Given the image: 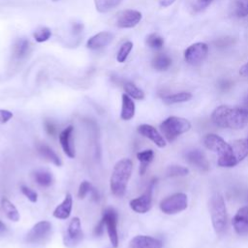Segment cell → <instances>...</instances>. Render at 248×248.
I'll return each mask as SVG.
<instances>
[{"label": "cell", "mask_w": 248, "mask_h": 248, "mask_svg": "<svg viewBox=\"0 0 248 248\" xmlns=\"http://www.w3.org/2000/svg\"><path fill=\"white\" fill-rule=\"evenodd\" d=\"M212 122L222 128L239 130L244 128L248 123V110L243 107L219 106L211 114Z\"/></svg>", "instance_id": "obj_1"}, {"label": "cell", "mask_w": 248, "mask_h": 248, "mask_svg": "<svg viewBox=\"0 0 248 248\" xmlns=\"http://www.w3.org/2000/svg\"><path fill=\"white\" fill-rule=\"evenodd\" d=\"M132 170L133 163L129 158H123L114 165L110 175L109 187L115 197L122 198L125 195Z\"/></svg>", "instance_id": "obj_2"}, {"label": "cell", "mask_w": 248, "mask_h": 248, "mask_svg": "<svg viewBox=\"0 0 248 248\" xmlns=\"http://www.w3.org/2000/svg\"><path fill=\"white\" fill-rule=\"evenodd\" d=\"M209 210L211 215V222L214 231L221 235L228 226V213L224 198L219 193H214L210 198Z\"/></svg>", "instance_id": "obj_3"}, {"label": "cell", "mask_w": 248, "mask_h": 248, "mask_svg": "<svg viewBox=\"0 0 248 248\" xmlns=\"http://www.w3.org/2000/svg\"><path fill=\"white\" fill-rule=\"evenodd\" d=\"M191 128V123L182 117L170 116L160 124V130L164 138L171 142L180 135L188 132Z\"/></svg>", "instance_id": "obj_4"}, {"label": "cell", "mask_w": 248, "mask_h": 248, "mask_svg": "<svg viewBox=\"0 0 248 248\" xmlns=\"http://www.w3.org/2000/svg\"><path fill=\"white\" fill-rule=\"evenodd\" d=\"M248 156V139L235 140L231 143L229 153L218 158V165L224 168H232L239 164Z\"/></svg>", "instance_id": "obj_5"}, {"label": "cell", "mask_w": 248, "mask_h": 248, "mask_svg": "<svg viewBox=\"0 0 248 248\" xmlns=\"http://www.w3.org/2000/svg\"><path fill=\"white\" fill-rule=\"evenodd\" d=\"M188 199L184 193L172 194L160 202V209L166 214H176L187 208Z\"/></svg>", "instance_id": "obj_6"}, {"label": "cell", "mask_w": 248, "mask_h": 248, "mask_svg": "<svg viewBox=\"0 0 248 248\" xmlns=\"http://www.w3.org/2000/svg\"><path fill=\"white\" fill-rule=\"evenodd\" d=\"M208 54V46L203 42H198L190 45L184 50V60L190 65H198L202 63Z\"/></svg>", "instance_id": "obj_7"}, {"label": "cell", "mask_w": 248, "mask_h": 248, "mask_svg": "<svg viewBox=\"0 0 248 248\" xmlns=\"http://www.w3.org/2000/svg\"><path fill=\"white\" fill-rule=\"evenodd\" d=\"M117 212L114 208L108 207L106 208L103 212L102 220L107 228L108 235L110 240V243L114 248L118 246V233H117Z\"/></svg>", "instance_id": "obj_8"}, {"label": "cell", "mask_w": 248, "mask_h": 248, "mask_svg": "<svg viewBox=\"0 0 248 248\" xmlns=\"http://www.w3.org/2000/svg\"><path fill=\"white\" fill-rule=\"evenodd\" d=\"M51 231V224L48 221H40L35 224L27 232L25 241L30 244L42 243Z\"/></svg>", "instance_id": "obj_9"}, {"label": "cell", "mask_w": 248, "mask_h": 248, "mask_svg": "<svg viewBox=\"0 0 248 248\" xmlns=\"http://www.w3.org/2000/svg\"><path fill=\"white\" fill-rule=\"evenodd\" d=\"M203 144L207 149L217 153L218 158L226 156L231 148V144L216 134H207L204 136Z\"/></svg>", "instance_id": "obj_10"}, {"label": "cell", "mask_w": 248, "mask_h": 248, "mask_svg": "<svg viewBox=\"0 0 248 248\" xmlns=\"http://www.w3.org/2000/svg\"><path fill=\"white\" fill-rule=\"evenodd\" d=\"M83 237V233L81 231V223L78 217H74L68 226L67 232L64 235V244L68 247H74Z\"/></svg>", "instance_id": "obj_11"}, {"label": "cell", "mask_w": 248, "mask_h": 248, "mask_svg": "<svg viewBox=\"0 0 248 248\" xmlns=\"http://www.w3.org/2000/svg\"><path fill=\"white\" fill-rule=\"evenodd\" d=\"M154 182L150 183L146 191L138 198L130 201V207L137 213H145L150 210L152 206V188Z\"/></svg>", "instance_id": "obj_12"}, {"label": "cell", "mask_w": 248, "mask_h": 248, "mask_svg": "<svg viewBox=\"0 0 248 248\" xmlns=\"http://www.w3.org/2000/svg\"><path fill=\"white\" fill-rule=\"evenodd\" d=\"M141 13L136 10H124L116 16V25L119 28H133L141 20Z\"/></svg>", "instance_id": "obj_13"}, {"label": "cell", "mask_w": 248, "mask_h": 248, "mask_svg": "<svg viewBox=\"0 0 248 248\" xmlns=\"http://www.w3.org/2000/svg\"><path fill=\"white\" fill-rule=\"evenodd\" d=\"M73 132L74 126L69 125L64 130H62L58 136L62 149L69 158H75L76 156L75 146L73 143Z\"/></svg>", "instance_id": "obj_14"}, {"label": "cell", "mask_w": 248, "mask_h": 248, "mask_svg": "<svg viewBox=\"0 0 248 248\" xmlns=\"http://www.w3.org/2000/svg\"><path fill=\"white\" fill-rule=\"evenodd\" d=\"M185 159L190 165H192L193 167H195L200 170L206 171L209 169V163L204 153L200 149L189 150L185 154Z\"/></svg>", "instance_id": "obj_15"}, {"label": "cell", "mask_w": 248, "mask_h": 248, "mask_svg": "<svg viewBox=\"0 0 248 248\" xmlns=\"http://www.w3.org/2000/svg\"><path fill=\"white\" fill-rule=\"evenodd\" d=\"M138 133L141 136L147 138L151 141H153L158 147H165L166 146V140L165 138L158 132L156 128L148 124H141L137 129Z\"/></svg>", "instance_id": "obj_16"}, {"label": "cell", "mask_w": 248, "mask_h": 248, "mask_svg": "<svg viewBox=\"0 0 248 248\" xmlns=\"http://www.w3.org/2000/svg\"><path fill=\"white\" fill-rule=\"evenodd\" d=\"M163 243L160 239L149 235H136L129 243L128 248H162Z\"/></svg>", "instance_id": "obj_17"}, {"label": "cell", "mask_w": 248, "mask_h": 248, "mask_svg": "<svg viewBox=\"0 0 248 248\" xmlns=\"http://www.w3.org/2000/svg\"><path fill=\"white\" fill-rule=\"evenodd\" d=\"M232 226L236 233L248 234V206L241 207L237 210L232 219Z\"/></svg>", "instance_id": "obj_18"}, {"label": "cell", "mask_w": 248, "mask_h": 248, "mask_svg": "<svg viewBox=\"0 0 248 248\" xmlns=\"http://www.w3.org/2000/svg\"><path fill=\"white\" fill-rule=\"evenodd\" d=\"M113 39V35L108 31H102L89 38L86 46L90 49H99L108 46Z\"/></svg>", "instance_id": "obj_19"}, {"label": "cell", "mask_w": 248, "mask_h": 248, "mask_svg": "<svg viewBox=\"0 0 248 248\" xmlns=\"http://www.w3.org/2000/svg\"><path fill=\"white\" fill-rule=\"evenodd\" d=\"M72 207H73V198H72V195L68 193L66 194L63 202L55 207L52 215L57 219H61V220L68 219L71 214Z\"/></svg>", "instance_id": "obj_20"}, {"label": "cell", "mask_w": 248, "mask_h": 248, "mask_svg": "<svg viewBox=\"0 0 248 248\" xmlns=\"http://www.w3.org/2000/svg\"><path fill=\"white\" fill-rule=\"evenodd\" d=\"M135 103L128 94L122 95V108L120 112V117L122 120H130L135 115Z\"/></svg>", "instance_id": "obj_21"}, {"label": "cell", "mask_w": 248, "mask_h": 248, "mask_svg": "<svg viewBox=\"0 0 248 248\" xmlns=\"http://www.w3.org/2000/svg\"><path fill=\"white\" fill-rule=\"evenodd\" d=\"M37 149H38V152L41 154V156H43L47 161L53 163L55 166L60 167L62 165V161L59 158V156L48 145L45 143H40L37 145Z\"/></svg>", "instance_id": "obj_22"}, {"label": "cell", "mask_w": 248, "mask_h": 248, "mask_svg": "<svg viewBox=\"0 0 248 248\" xmlns=\"http://www.w3.org/2000/svg\"><path fill=\"white\" fill-rule=\"evenodd\" d=\"M30 51V43L26 39H18L14 45L13 55L16 59H23Z\"/></svg>", "instance_id": "obj_23"}, {"label": "cell", "mask_w": 248, "mask_h": 248, "mask_svg": "<svg viewBox=\"0 0 248 248\" xmlns=\"http://www.w3.org/2000/svg\"><path fill=\"white\" fill-rule=\"evenodd\" d=\"M137 158L140 161V174H144L148 165L152 162L153 158H154V152L152 149H146V150H142L137 153Z\"/></svg>", "instance_id": "obj_24"}, {"label": "cell", "mask_w": 248, "mask_h": 248, "mask_svg": "<svg viewBox=\"0 0 248 248\" xmlns=\"http://www.w3.org/2000/svg\"><path fill=\"white\" fill-rule=\"evenodd\" d=\"M151 65L157 71H166L171 65V58L168 54L159 53L154 56Z\"/></svg>", "instance_id": "obj_25"}, {"label": "cell", "mask_w": 248, "mask_h": 248, "mask_svg": "<svg viewBox=\"0 0 248 248\" xmlns=\"http://www.w3.org/2000/svg\"><path fill=\"white\" fill-rule=\"evenodd\" d=\"M1 206H2V209L4 210L6 216L11 221L17 222L19 220V213H18L16 207L7 198H3L1 200Z\"/></svg>", "instance_id": "obj_26"}, {"label": "cell", "mask_w": 248, "mask_h": 248, "mask_svg": "<svg viewBox=\"0 0 248 248\" xmlns=\"http://www.w3.org/2000/svg\"><path fill=\"white\" fill-rule=\"evenodd\" d=\"M192 97L193 96H192V94L190 92L182 91V92H178V93H174V94L164 96L163 97V101H164V103H166L168 105H171V104L187 102V101L191 100Z\"/></svg>", "instance_id": "obj_27"}, {"label": "cell", "mask_w": 248, "mask_h": 248, "mask_svg": "<svg viewBox=\"0 0 248 248\" xmlns=\"http://www.w3.org/2000/svg\"><path fill=\"white\" fill-rule=\"evenodd\" d=\"M123 88L131 98L136 100H142L144 98V93L141 89H140L137 85H135L131 81H126L123 83Z\"/></svg>", "instance_id": "obj_28"}, {"label": "cell", "mask_w": 248, "mask_h": 248, "mask_svg": "<svg viewBox=\"0 0 248 248\" xmlns=\"http://www.w3.org/2000/svg\"><path fill=\"white\" fill-rule=\"evenodd\" d=\"M122 0H95V6L98 12L107 13L116 8Z\"/></svg>", "instance_id": "obj_29"}, {"label": "cell", "mask_w": 248, "mask_h": 248, "mask_svg": "<svg viewBox=\"0 0 248 248\" xmlns=\"http://www.w3.org/2000/svg\"><path fill=\"white\" fill-rule=\"evenodd\" d=\"M34 178H35V181L40 186H43V187L50 186L52 181H53L51 173L49 171H46V170H37V171H35Z\"/></svg>", "instance_id": "obj_30"}, {"label": "cell", "mask_w": 248, "mask_h": 248, "mask_svg": "<svg viewBox=\"0 0 248 248\" xmlns=\"http://www.w3.org/2000/svg\"><path fill=\"white\" fill-rule=\"evenodd\" d=\"M232 13L238 18L246 17L248 16V0H235Z\"/></svg>", "instance_id": "obj_31"}, {"label": "cell", "mask_w": 248, "mask_h": 248, "mask_svg": "<svg viewBox=\"0 0 248 248\" xmlns=\"http://www.w3.org/2000/svg\"><path fill=\"white\" fill-rule=\"evenodd\" d=\"M145 43H146L147 46H149L150 48L158 50V49H161L163 47L164 39L161 36H159L155 33H152V34H150L146 37Z\"/></svg>", "instance_id": "obj_32"}, {"label": "cell", "mask_w": 248, "mask_h": 248, "mask_svg": "<svg viewBox=\"0 0 248 248\" xmlns=\"http://www.w3.org/2000/svg\"><path fill=\"white\" fill-rule=\"evenodd\" d=\"M133 48V43L131 41H127L125 42L119 48L118 52H117V56H116V59L118 62L120 63H123L125 62V60L127 59L129 53L131 52Z\"/></svg>", "instance_id": "obj_33"}, {"label": "cell", "mask_w": 248, "mask_h": 248, "mask_svg": "<svg viewBox=\"0 0 248 248\" xmlns=\"http://www.w3.org/2000/svg\"><path fill=\"white\" fill-rule=\"evenodd\" d=\"M168 176H184L189 173V170L182 166H170L166 171Z\"/></svg>", "instance_id": "obj_34"}, {"label": "cell", "mask_w": 248, "mask_h": 248, "mask_svg": "<svg viewBox=\"0 0 248 248\" xmlns=\"http://www.w3.org/2000/svg\"><path fill=\"white\" fill-rule=\"evenodd\" d=\"M50 36H51V31L47 27L40 28L33 33V37H34L35 41L38 43H43V42L47 41Z\"/></svg>", "instance_id": "obj_35"}, {"label": "cell", "mask_w": 248, "mask_h": 248, "mask_svg": "<svg viewBox=\"0 0 248 248\" xmlns=\"http://www.w3.org/2000/svg\"><path fill=\"white\" fill-rule=\"evenodd\" d=\"M92 190H93V187H92L91 183L87 180H83L78 186V197L79 199H84L89 192H92Z\"/></svg>", "instance_id": "obj_36"}, {"label": "cell", "mask_w": 248, "mask_h": 248, "mask_svg": "<svg viewBox=\"0 0 248 248\" xmlns=\"http://www.w3.org/2000/svg\"><path fill=\"white\" fill-rule=\"evenodd\" d=\"M20 190L22 192V194L31 202H36L38 200V194L32 190L31 188L25 186V185H21Z\"/></svg>", "instance_id": "obj_37"}, {"label": "cell", "mask_w": 248, "mask_h": 248, "mask_svg": "<svg viewBox=\"0 0 248 248\" xmlns=\"http://www.w3.org/2000/svg\"><path fill=\"white\" fill-rule=\"evenodd\" d=\"M44 126H45V130L46 132L49 135V136H54L56 134V126L55 124L49 120V119H46L44 122Z\"/></svg>", "instance_id": "obj_38"}, {"label": "cell", "mask_w": 248, "mask_h": 248, "mask_svg": "<svg viewBox=\"0 0 248 248\" xmlns=\"http://www.w3.org/2000/svg\"><path fill=\"white\" fill-rule=\"evenodd\" d=\"M13 117V112L7 109H0V124L7 123Z\"/></svg>", "instance_id": "obj_39"}, {"label": "cell", "mask_w": 248, "mask_h": 248, "mask_svg": "<svg viewBox=\"0 0 248 248\" xmlns=\"http://www.w3.org/2000/svg\"><path fill=\"white\" fill-rule=\"evenodd\" d=\"M104 229H105V224H104L103 220L101 219V221L97 224V226H96L95 229H94V234H95L96 236L102 235V234L104 233Z\"/></svg>", "instance_id": "obj_40"}, {"label": "cell", "mask_w": 248, "mask_h": 248, "mask_svg": "<svg viewBox=\"0 0 248 248\" xmlns=\"http://www.w3.org/2000/svg\"><path fill=\"white\" fill-rule=\"evenodd\" d=\"M82 29H83V24H81V23H74V24H73L72 30H73V33H74V34L78 35V34L81 33Z\"/></svg>", "instance_id": "obj_41"}, {"label": "cell", "mask_w": 248, "mask_h": 248, "mask_svg": "<svg viewBox=\"0 0 248 248\" xmlns=\"http://www.w3.org/2000/svg\"><path fill=\"white\" fill-rule=\"evenodd\" d=\"M239 75L242 77L247 78L248 77V62L243 64L239 69Z\"/></svg>", "instance_id": "obj_42"}, {"label": "cell", "mask_w": 248, "mask_h": 248, "mask_svg": "<svg viewBox=\"0 0 248 248\" xmlns=\"http://www.w3.org/2000/svg\"><path fill=\"white\" fill-rule=\"evenodd\" d=\"M175 2V0H159V5L163 8H167L170 5H172Z\"/></svg>", "instance_id": "obj_43"}, {"label": "cell", "mask_w": 248, "mask_h": 248, "mask_svg": "<svg viewBox=\"0 0 248 248\" xmlns=\"http://www.w3.org/2000/svg\"><path fill=\"white\" fill-rule=\"evenodd\" d=\"M212 2V0H197V4L200 8H203L206 7L208 4H210Z\"/></svg>", "instance_id": "obj_44"}, {"label": "cell", "mask_w": 248, "mask_h": 248, "mask_svg": "<svg viewBox=\"0 0 248 248\" xmlns=\"http://www.w3.org/2000/svg\"><path fill=\"white\" fill-rule=\"evenodd\" d=\"M5 231H6V226H5V224L0 219V232H3Z\"/></svg>", "instance_id": "obj_45"}, {"label": "cell", "mask_w": 248, "mask_h": 248, "mask_svg": "<svg viewBox=\"0 0 248 248\" xmlns=\"http://www.w3.org/2000/svg\"><path fill=\"white\" fill-rule=\"evenodd\" d=\"M243 108L248 110V97L246 98V100H245V102H244V107H243Z\"/></svg>", "instance_id": "obj_46"}, {"label": "cell", "mask_w": 248, "mask_h": 248, "mask_svg": "<svg viewBox=\"0 0 248 248\" xmlns=\"http://www.w3.org/2000/svg\"><path fill=\"white\" fill-rule=\"evenodd\" d=\"M52 1H58V0H52Z\"/></svg>", "instance_id": "obj_47"}]
</instances>
